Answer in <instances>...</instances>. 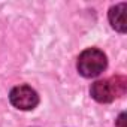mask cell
I'll return each mask as SVG.
<instances>
[{"label": "cell", "instance_id": "cell-3", "mask_svg": "<svg viewBox=\"0 0 127 127\" xmlns=\"http://www.w3.org/2000/svg\"><path fill=\"white\" fill-rule=\"evenodd\" d=\"M9 100L17 109L32 111V109H34L37 106L39 96L32 87H29V85H18V87L11 90Z\"/></svg>", "mask_w": 127, "mask_h": 127}, {"label": "cell", "instance_id": "cell-1", "mask_svg": "<svg viewBox=\"0 0 127 127\" xmlns=\"http://www.w3.org/2000/svg\"><path fill=\"white\" fill-rule=\"evenodd\" d=\"M126 90H127V79L121 75H117L109 79L96 81L90 88V94L99 103H111L114 99L124 96Z\"/></svg>", "mask_w": 127, "mask_h": 127}, {"label": "cell", "instance_id": "cell-4", "mask_svg": "<svg viewBox=\"0 0 127 127\" xmlns=\"http://www.w3.org/2000/svg\"><path fill=\"white\" fill-rule=\"evenodd\" d=\"M126 3H118L115 6H112L109 9V14H108V18H109V23L111 26L120 32V33H126V17H124V12H126Z\"/></svg>", "mask_w": 127, "mask_h": 127}, {"label": "cell", "instance_id": "cell-5", "mask_svg": "<svg viewBox=\"0 0 127 127\" xmlns=\"http://www.w3.org/2000/svg\"><path fill=\"white\" fill-rule=\"evenodd\" d=\"M117 127H126V114H120L118 120H117Z\"/></svg>", "mask_w": 127, "mask_h": 127}, {"label": "cell", "instance_id": "cell-2", "mask_svg": "<svg viewBox=\"0 0 127 127\" xmlns=\"http://www.w3.org/2000/svg\"><path fill=\"white\" fill-rule=\"evenodd\" d=\"M106 55L97 48H88L78 57L76 67L84 78H96L106 69Z\"/></svg>", "mask_w": 127, "mask_h": 127}]
</instances>
